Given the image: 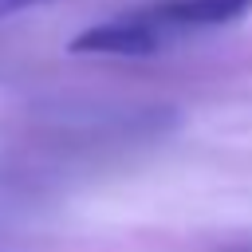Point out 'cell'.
Returning <instances> with one entry per match:
<instances>
[{"label": "cell", "instance_id": "6da1fadb", "mask_svg": "<svg viewBox=\"0 0 252 252\" xmlns=\"http://www.w3.org/2000/svg\"><path fill=\"white\" fill-rule=\"evenodd\" d=\"M138 16L154 28L161 47H173L185 35L240 24L252 16V0H150L138 8Z\"/></svg>", "mask_w": 252, "mask_h": 252}, {"label": "cell", "instance_id": "7a4b0ae2", "mask_svg": "<svg viewBox=\"0 0 252 252\" xmlns=\"http://www.w3.org/2000/svg\"><path fill=\"white\" fill-rule=\"evenodd\" d=\"M71 51L75 55H114V59H142V55H158L165 51L154 35V28L138 16V8L130 12H118L87 32H79L71 39Z\"/></svg>", "mask_w": 252, "mask_h": 252}, {"label": "cell", "instance_id": "3957f363", "mask_svg": "<svg viewBox=\"0 0 252 252\" xmlns=\"http://www.w3.org/2000/svg\"><path fill=\"white\" fill-rule=\"evenodd\" d=\"M35 4H55V0H0V16L24 12V8H35Z\"/></svg>", "mask_w": 252, "mask_h": 252}]
</instances>
